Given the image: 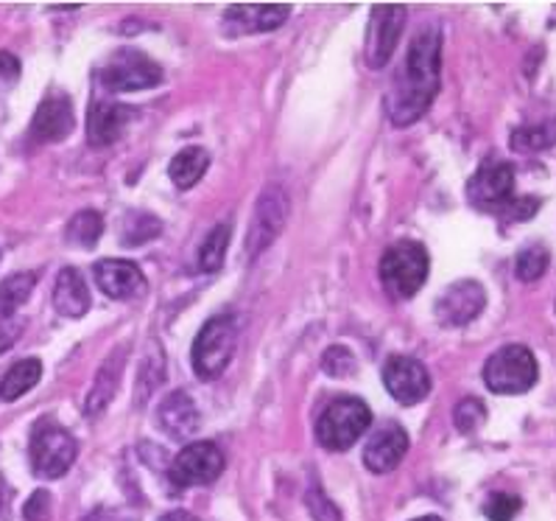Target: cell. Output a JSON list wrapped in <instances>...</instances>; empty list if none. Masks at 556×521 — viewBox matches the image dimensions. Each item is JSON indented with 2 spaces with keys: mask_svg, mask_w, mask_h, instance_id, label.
I'll use <instances>...</instances> for the list:
<instances>
[{
  "mask_svg": "<svg viewBox=\"0 0 556 521\" xmlns=\"http://www.w3.org/2000/svg\"><path fill=\"white\" fill-rule=\"evenodd\" d=\"M439 67H442V34L433 26H422L408 46L406 62L389 90L387 113L394 126H412L428 113L439 92Z\"/></svg>",
  "mask_w": 556,
  "mask_h": 521,
  "instance_id": "6da1fadb",
  "label": "cell"
},
{
  "mask_svg": "<svg viewBox=\"0 0 556 521\" xmlns=\"http://www.w3.org/2000/svg\"><path fill=\"white\" fill-rule=\"evenodd\" d=\"M238 348V320L232 314H218L204 323L190 348V362L202 382H213L227 370Z\"/></svg>",
  "mask_w": 556,
  "mask_h": 521,
  "instance_id": "7a4b0ae2",
  "label": "cell"
},
{
  "mask_svg": "<svg viewBox=\"0 0 556 521\" xmlns=\"http://www.w3.org/2000/svg\"><path fill=\"white\" fill-rule=\"evenodd\" d=\"M428 270H431L428 250L412 238H403V241L392 245L380 258V281L389 289V295L397 297V300H408V297L417 295L426 284Z\"/></svg>",
  "mask_w": 556,
  "mask_h": 521,
  "instance_id": "3957f363",
  "label": "cell"
},
{
  "mask_svg": "<svg viewBox=\"0 0 556 521\" xmlns=\"http://www.w3.org/2000/svg\"><path fill=\"white\" fill-rule=\"evenodd\" d=\"M540 379V364L526 345H504L484 364V384L497 396H523Z\"/></svg>",
  "mask_w": 556,
  "mask_h": 521,
  "instance_id": "277c9868",
  "label": "cell"
},
{
  "mask_svg": "<svg viewBox=\"0 0 556 521\" xmlns=\"http://www.w3.org/2000/svg\"><path fill=\"white\" fill-rule=\"evenodd\" d=\"M369 423H372V412L361 398H336L321 412L319 423H316V437L328 451H348L369 430Z\"/></svg>",
  "mask_w": 556,
  "mask_h": 521,
  "instance_id": "5b68a950",
  "label": "cell"
},
{
  "mask_svg": "<svg viewBox=\"0 0 556 521\" xmlns=\"http://www.w3.org/2000/svg\"><path fill=\"white\" fill-rule=\"evenodd\" d=\"M79 455V443L65 426L53 421H42L31 435L28 457H31V469L40 480H60L71 471Z\"/></svg>",
  "mask_w": 556,
  "mask_h": 521,
  "instance_id": "8992f818",
  "label": "cell"
},
{
  "mask_svg": "<svg viewBox=\"0 0 556 521\" xmlns=\"http://www.w3.org/2000/svg\"><path fill=\"white\" fill-rule=\"evenodd\" d=\"M289 194L282 185H268L263 188L261 199L255 204L252 222L247 231V256L255 258L266 250L277 236H280L286 219H289Z\"/></svg>",
  "mask_w": 556,
  "mask_h": 521,
  "instance_id": "52a82bcc",
  "label": "cell"
},
{
  "mask_svg": "<svg viewBox=\"0 0 556 521\" xmlns=\"http://www.w3.org/2000/svg\"><path fill=\"white\" fill-rule=\"evenodd\" d=\"M163 67L140 51H118L101 71V85L110 92H138L157 87Z\"/></svg>",
  "mask_w": 556,
  "mask_h": 521,
  "instance_id": "ba28073f",
  "label": "cell"
},
{
  "mask_svg": "<svg viewBox=\"0 0 556 521\" xmlns=\"http://www.w3.org/2000/svg\"><path fill=\"white\" fill-rule=\"evenodd\" d=\"M224 471V455L216 443L197 441L185 446L174 462H170L168 476L177 488H197L216 482Z\"/></svg>",
  "mask_w": 556,
  "mask_h": 521,
  "instance_id": "9c48e42d",
  "label": "cell"
},
{
  "mask_svg": "<svg viewBox=\"0 0 556 521\" xmlns=\"http://www.w3.org/2000/svg\"><path fill=\"white\" fill-rule=\"evenodd\" d=\"M515 194V169L504 160H486L478 165L467 185V197L481 211H501Z\"/></svg>",
  "mask_w": 556,
  "mask_h": 521,
  "instance_id": "30bf717a",
  "label": "cell"
},
{
  "mask_svg": "<svg viewBox=\"0 0 556 521\" xmlns=\"http://www.w3.org/2000/svg\"><path fill=\"white\" fill-rule=\"evenodd\" d=\"M408 12L406 7H375L372 21H369L367 32V48H364V57H367L369 67H383L392 60L394 48L400 42V34L406 28Z\"/></svg>",
  "mask_w": 556,
  "mask_h": 521,
  "instance_id": "8fae6325",
  "label": "cell"
},
{
  "mask_svg": "<svg viewBox=\"0 0 556 521\" xmlns=\"http://www.w3.org/2000/svg\"><path fill=\"white\" fill-rule=\"evenodd\" d=\"M486 291L478 281H458V284L447 286L442 295L437 297V320L445 328H462V325L472 323V320L484 311Z\"/></svg>",
  "mask_w": 556,
  "mask_h": 521,
  "instance_id": "7c38bea8",
  "label": "cell"
},
{
  "mask_svg": "<svg viewBox=\"0 0 556 521\" xmlns=\"http://www.w3.org/2000/svg\"><path fill=\"white\" fill-rule=\"evenodd\" d=\"M383 384L392 393L397 404H414L426 401L431 393V376H428L426 364L417 362L414 357H392L383 364Z\"/></svg>",
  "mask_w": 556,
  "mask_h": 521,
  "instance_id": "4fadbf2b",
  "label": "cell"
},
{
  "mask_svg": "<svg viewBox=\"0 0 556 521\" xmlns=\"http://www.w3.org/2000/svg\"><path fill=\"white\" fill-rule=\"evenodd\" d=\"M135 115H138V110H131V107L115 104V101H92L90 110H87V138L96 149L118 144Z\"/></svg>",
  "mask_w": 556,
  "mask_h": 521,
  "instance_id": "5bb4252c",
  "label": "cell"
},
{
  "mask_svg": "<svg viewBox=\"0 0 556 521\" xmlns=\"http://www.w3.org/2000/svg\"><path fill=\"white\" fill-rule=\"evenodd\" d=\"M96 275V284L112 300H140L146 297L149 286H146L143 272L138 270V264L131 261H118V258H104L92 270Z\"/></svg>",
  "mask_w": 556,
  "mask_h": 521,
  "instance_id": "9a60e30c",
  "label": "cell"
},
{
  "mask_svg": "<svg viewBox=\"0 0 556 521\" xmlns=\"http://www.w3.org/2000/svg\"><path fill=\"white\" fill-rule=\"evenodd\" d=\"M73 104L65 92H48L31 119V138L40 144H60L73 133Z\"/></svg>",
  "mask_w": 556,
  "mask_h": 521,
  "instance_id": "2e32d148",
  "label": "cell"
},
{
  "mask_svg": "<svg viewBox=\"0 0 556 521\" xmlns=\"http://www.w3.org/2000/svg\"><path fill=\"white\" fill-rule=\"evenodd\" d=\"M289 12L291 9L286 3H249V7L238 3V7L227 9L224 26H227L229 37L271 32V28H280L289 21Z\"/></svg>",
  "mask_w": 556,
  "mask_h": 521,
  "instance_id": "e0dca14e",
  "label": "cell"
},
{
  "mask_svg": "<svg viewBox=\"0 0 556 521\" xmlns=\"http://www.w3.org/2000/svg\"><path fill=\"white\" fill-rule=\"evenodd\" d=\"M408 451V435L400 423H387L380 426L364 446V466L372 474H389L400 466V460Z\"/></svg>",
  "mask_w": 556,
  "mask_h": 521,
  "instance_id": "ac0fdd59",
  "label": "cell"
},
{
  "mask_svg": "<svg viewBox=\"0 0 556 521\" xmlns=\"http://www.w3.org/2000/svg\"><path fill=\"white\" fill-rule=\"evenodd\" d=\"M157 423L168 437L185 441V437L197 435L199 426H202V415H199L197 404H193V398L185 389H174L160 404Z\"/></svg>",
  "mask_w": 556,
  "mask_h": 521,
  "instance_id": "d6986e66",
  "label": "cell"
},
{
  "mask_svg": "<svg viewBox=\"0 0 556 521\" xmlns=\"http://www.w3.org/2000/svg\"><path fill=\"white\" fill-rule=\"evenodd\" d=\"M53 309L60 311L62 318H85L90 311V289L87 281L76 266H65L56 275V286H53Z\"/></svg>",
  "mask_w": 556,
  "mask_h": 521,
  "instance_id": "ffe728a7",
  "label": "cell"
},
{
  "mask_svg": "<svg viewBox=\"0 0 556 521\" xmlns=\"http://www.w3.org/2000/svg\"><path fill=\"white\" fill-rule=\"evenodd\" d=\"M124 364H126V348H118L115 353L106 357V362L101 364L99 376L92 382L90 387V396H87L85 404V412L87 418H99L110 401L115 398V389L121 384V373H124Z\"/></svg>",
  "mask_w": 556,
  "mask_h": 521,
  "instance_id": "44dd1931",
  "label": "cell"
},
{
  "mask_svg": "<svg viewBox=\"0 0 556 521\" xmlns=\"http://www.w3.org/2000/svg\"><path fill=\"white\" fill-rule=\"evenodd\" d=\"M207 165H210L207 149H202V146H188V149H182L177 158L170 160L168 177L170 183L177 185L179 191H188V188H193V185L204 177Z\"/></svg>",
  "mask_w": 556,
  "mask_h": 521,
  "instance_id": "7402d4cb",
  "label": "cell"
},
{
  "mask_svg": "<svg viewBox=\"0 0 556 521\" xmlns=\"http://www.w3.org/2000/svg\"><path fill=\"white\" fill-rule=\"evenodd\" d=\"M42 379V362L40 359H21L17 364L7 370V376L0 379V401H17L26 396L28 389H34Z\"/></svg>",
  "mask_w": 556,
  "mask_h": 521,
  "instance_id": "603a6c76",
  "label": "cell"
},
{
  "mask_svg": "<svg viewBox=\"0 0 556 521\" xmlns=\"http://www.w3.org/2000/svg\"><path fill=\"white\" fill-rule=\"evenodd\" d=\"M556 146V121H543V124L520 126L511 133V149L520 154L545 152Z\"/></svg>",
  "mask_w": 556,
  "mask_h": 521,
  "instance_id": "cb8c5ba5",
  "label": "cell"
},
{
  "mask_svg": "<svg viewBox=\"0 0 556 521\" xmlns=\"http://www.w3.org/2000/svg\"><path fill=\"white\" fill-rule=\"evenodd\" d=\"M37 284V275L34 272H17V275L7 277L0 284V320H12L14 311L21 309L28 300V295L34 291Z\"/></svg>",
  "mask_w": 556,
  "mask_h": 521,
  "instance_id": "d4e9b609",
  "label": "cell"
},
{
  "mask_svg": "<svg viewBox=\"0 0 556 521\" xmlns=\"http://www.w3.org/2000/svg\"><path fill=\"white\" fill-rule=\"evenodd\" d=\"M101 233H104V219H101L99 211H79L76 216L67 222V245L73 247H85V250H90V247L99 245Z\"/></svg>",
  "mask_w": 556,
  "mask_h": 521,
  "instance_id": "484cf974",
  "label": "cell"
},
{
  "mask_svg": "<svg viewBox=\"0 0 556 521\" xmlns=\"http://www.w3.org/2000/svg\"><path fill=\"white\" fill-rule=\"evenodd\" d=\"M229 247V225H216L204 236L202 247H199V270L202 272H216L222 270L224 258H227Z\"/></svg>",
  "mask_w": 556,
  "mask_h": 521,
  "instance_id": "4316f807",
  "label": "cell"
},
{
  "mask_svg": "<svg viewBox=\"0 0 556 521\" xmlns=\"http://www.w3.org/2000/svg\"><path fill=\"white\" fill-rule=\"evenodd\" d=\"M548 266H551V252L545 245H529L517 252L515 272L520 281H526V284H534V281H540V277L548 272Z\"/></svg>",
  "mask_w": 556,
  "mask_h": 521,
  "instance_id": "83f0119b",
  "label": "cell"
},
{
  "mask_svg": "<svg viewBox=\"0 0 556 521\" xmlns=\"http://www.w3.org/2000/svg\"><path fill=\"white\" fill-rule=\"evenodd\" d=\"M160 231H163V225H160V219H154L151 213H131V216L126 219L124 238H121V241H124L126 247H138L151 241L154 236H160Z\"/></svg>",
  "mask_w": 556,
  "mask_h": 521,
  "instance_id": "f1b7e54d",
  "label": "cell"
},
{
  "mask_svg": "<svg viewBox=\"0 0 556 521\" xmlns=\"http://www.w3.org/2000/svg\"><path fill=\"white\" fill-rule=\"evenodd\" d=\"M486 421V407L481 398H465L458 401V407L453 409V423L462 435H472V432Z\"/></svg>",
  "mask_w": 556,
  "mask_h": 521,
  "instance_id": "f546056e",
  "label": "cell"
},
{
  "mask_svg": "<svg viewBox=\"0 0 556 521\" xmlns=\"http://www.w3.org/2000/svg\"><path fill=\"white\" fill-rule=\"evenodd\" d=\"M520 508H523V501H520V496L515 494H492L490 499L484 501V516L490 521H511L517 513H520Z\"/></svg>",
  "mask_w": 556,
  "mask_h": 521,
  "instance_id": "4dcf8cb0",
  "label": "cell"
},
{
  "mask_svg": "<svg viewBox=\"0 0 556 521\" xmlns=\"http://www.w3.org/2000/svg\"><path fill=\"white\" fill-rule=\"evenodd\" d=\"M321 368H325L328 376L344 379L355 370V357L344 348V345H333V348H328V353L321 357Z\"/></svg>",
  "mask_w": 556,
  "mask_h": 521,
  "instance_id": "1f68e13d",
  "label": "cell"
},
{
  "mask_svg": "<svg viewBox=\"0 0 556 521\" xmlns=\"http://www.w3.org/2000/svg\"><path fill=\"white\" fill-rule=\"evenodd\" d=\"M305 505H308V513L314 521H341L339 505L328 499V494L321 488H311L305 496Z\"/></svg>",
  "mask_w": 556,
  "mask_h": 521,
  "instance_id": "d6a6232c",
  "label": "cell"
},
{
  "mask_svg": "<svg viewBox=\"0 0 556 521\" xmlns=\"http://www.w3.org/2000/svg\"><path fill=\"white\" fill-rule=\"evenodd\" d=\"M23 519L26 521H51V494L46 488L34 491L28 496L26 508H23Z\"/></svg>",
  "mask_w": 556,
  "mask_h": 521,
  "instance_id": "836d02e7",
  "label": "cell"
},
{
  "mask_svg": "<svg viewBox=\"0 0 556 521\" xmlns=\"http://www.w3.org/2000/svg\"><path fill=\"white\" fill-rule=\"evenodd\" d=\"M536 211H540V199H536V197H520V199H509V202H506L497 213H504L509 222H526V219L534 216Z\"/></svg>",
  "mask_w": 556,
  "mask_h": 521,
  "instance_id": "e575fe53",
  "label": "cell"
},
{
  "mask_svg": "<svg viewBox=\"0 0 556 521\" xmlns=\"http://www.w3.org/2000/svg\"><path fill=\"white\" fill-rule=\"evenodd\" d=\"M81 521H138V516L131 513V510H121V508H99L87 513Z\"/></svg>",
  "mask_w": 556,
  "mask_h": 521,
  "instance_id": "d590c367",
  "label": "cell"
},
{
  "mask_svg": "<svg viewBox=\"0 0 556 521\" xmlns=\"http://www.w3.org/2000/svg\"><path fill=\"white\" fill-rule=\"evenodd\" d=\"M17 76H21V62H17V57L9 51H0V82L12 85V82H17Z\"/></svg>",
  "mask_w": 556,
  "mask_h": 521,
  "instance_id": "8d00e7d4",
  "label": "cell"
},
{
  "mask_svg": "<svg viewBox=\"0 0 556 521\" xmlns=\"http://www.w3.org/2000/svg\"><path fill=\"white\" fill-rule=\"evenodd\" d=\"M17 334H21V328H17V325H12L9 320H0V353H7V350L12 348V343L17 339Z\"/></svg>",
  "mask_w": 556,
  "mask_h": 521,
  "instance_id": "74e56055",
  "label": "cell"
},
{
  "mask_svg": "<svg viewBox=\"0 0 556 521\" xmlns=\"http://www.w3.org/2000/svg\"><path fill=\"white\" fill-rule=\"evenodd\" d=\"M157 521H202V519H197V516L188 513V510H168V513L160 516Z\"/></svg>",
  "mask_w": 556,
  "mask_h": 521,
  "instance_id": "f35d334b",
  "label": "cell"
},
{
  "mask_svg": "<svg viewBox=\"0 0 556 521\" xmlns=\"http://www.w3.org/2000/svg\"><path fill=\"white\" fill-rule=\"evenodd\" d=\"M414 521H442V519H439V516H419V519Z\"/></svg>",
  "mask_w": 556,
  "mask_h": 521,
  "instance_id": "ab89813d",
  "label": "cell"
},
{
  "mask_svg": "<svg viewBox=\"0 0 556 521\" xmlns=\"http://www.w3.org/2000/svg\"><path fill=\"white\" fill-rule=\"evenodd\" d=\"M0 510H3V496H0Z\"/></svg>",
  "mask_w": 556,
  "mask_h": 521,
  "instance_id": "60d3db41",
  "label": "cell"
}]
</instances>
